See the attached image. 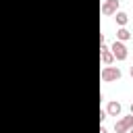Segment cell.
Wrapping results in <instances>:
<instances>
[{
    "mask_svg": "<svg viewBox=\"0 0 133 133\" xmlns=\"http://www.w3.org/2000/svg\"><path fill=\"white\" fill-rule=\"evenodd\" d=\"M121 69L118 66H110V64H104V69L100 71V79L104 83H110V81H118L121 79Z\"/></svg>",
    "mask_w": 133,
    "mask_h": 133,
    "instance_id": "obj_1",
    "label": "cell"
},
{
    "mask_svg": "<svg viewBox=\"0 0 133 133\" xmlns=\"http://www.w3.org/2000/svg\"><path fill=\"white\" fill-rule=\"evenodd\" d=\"M110 52H112V56H114V60H127V46H125V42H118V39H114L112 42V46H110Z\"/></svg>",
    "mask_w": 133,
    "mask_h": 133,
    "instance_id": "obj_2",
    "label": "cell"
},
{
    "mask_svg": "<svg viewBox=\"0 0 133 133\" xmlns=\"http://www.w3.org/2000/svg\"><path fill=\"white\" fill-rule=\"evenodd\" d=\"M131 127H133V114L121 116V118L114 123V131H116V133H127Z\"/></svg>",
    "mask_w": 133,
    "mask_h": 133,
    "instance_id": "obj_3",
    "label": "cell"
},
{
    "mask_svg": "<svg viewBox=\"0 0 133 133\" xmlns=\"http://www.w3.org/2000/svg\"><path fill=\"white\" fill-rule=\"evenodd\" d=\"M118 6H121V0H104L100 10H102V15H114L118 10Z\"/></svg>",
    "mask_w": 133,
    "mask_h": 133,
    "instance_id": "obj_4",
    "label": "cell"
},
{
    "mask_svg": "<svg viewBox=\"0 0 133 133\" xmlns=\"http://www.w3.org/2000/svg\"><path fill=\"white\" fill-rule=\"evenodd\" d=\"M100 56H102L104 64H112L114 62V56H112V52H110V48L106 44H100Z\"/></svg>",
    "mask_w": 133,
    "mask_h": 133,
    "instance_id": "obj_5",
    "label": "cell"
},
{
    "mask_svg": "<svg viewBox=\"0 0 133 133\" xmlns=\"http://www.w3.org/2000/svg\"><path fill=\"white\" fill-rule=\"evenodd\" d=\"M121 110H123V106L116 100L108 102V106H106V114H110V116H121Z\"/></svg>",
    "mask_w": 133,
    "mask_h": 133,
    "instance_id": "obj_6",
    "label": "cell"
},
{
    "mask_svg": "<svg viewBox=\"0 0 133 133\" xmlns=\"http://www.w3.org/2000/svg\"><path fill=\"white\" fill-rule=\"evenodd\" d=\"M114 21H116L118 27H125V25L129 23V15L123 12V10H116V12H114Z\"/></svg>",
    "mask_w": 133,
    "mask_h": 133,
    "instance_id": "obj_7",
    "label": "cell"
},
{
    "mask_svg": "<svg viewBox=\"0 0 133 133\" xmlns=\"http://www.w3.org/2000/svg\"><path fill=\"white\" fill-rule=\"evenodd\" d=\"M116 39H118V42H127V39H131V31H129L127 27H118V31H116Z\"/></svg>",
    "mask_w": 133,
    "mask_h": 133,
    "instance_id": "obj_8",
    "label": "cell"
},
{
    "mask_svg": "<svg viewBox=\"0 0 133 133\" xmlns=\"http://www.w3.org/2000/svg\"><path fill=\"white\" fill-rule=\"evenodd\" d=\"M100 133H108V131H106V129H104V127H100Z\"/></svg>",
    "mask_w": 133,
    "mask_h": 133,
    "instance_id": "obj_9",
    "label": "cell"
},
{
    "mask_svg": "<svg viewBox=\"0 0 133 133\" xmlns=\"http://www.w3.org/2000/svg\"><path fill=\"white\" fill-rule=\"evenodd\" d=\"M129 112H131V114H133V104H131V108H129Z\"/></svg>",
    "mask_w": 133,
    "mask_h": 133,
    "instance_id": "obj_10",
    "label": "cell"
},
{
    "mask_svg": "<svg viewBox=\"0 0 133 133\" xmlns=\"http://www.w3.org/2000/svg\"><path fill=\"white\" fill-rule=\"evenodd\" d=\"M127 133H133V127H131V129H129V131H127Z\"/></svg>",
    "mask_w": 133,
    "mask_h": 133,
    "instance_id": "obj_11",
    "label": "cell"
},
{
    "mask_svg": "<svg viewBox=\"0 0 133 133\" xmlns=\"http://www.w3.org/2000/svg\"><path fill=\"white\" fill-rule=\"evenodd\" d=\"M131 77H133V66H131Z\"/></svg>",
    "mask_w": 133,
    "mask_h": 133,
    "instance_id": "obj_12",
    "label": "cell"
}]
</instances>
